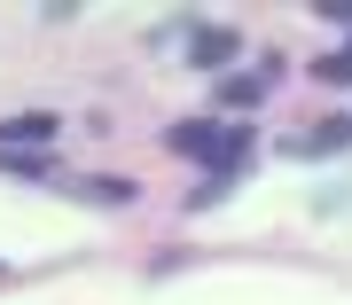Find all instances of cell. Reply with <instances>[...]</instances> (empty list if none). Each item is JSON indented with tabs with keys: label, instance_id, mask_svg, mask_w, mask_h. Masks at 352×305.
I'll return each instance as SVG.
<instances>
[{
	"label": "cell",
	"instance_id": "3",
	"mask_svg": "<svg viewBox=\"0 0 352 305\" xmlns=\"http://www.w3.org/2000/svg\"><path fill=\"white\" fill-rule=\"evenodd\" d=\"M55 141V110H16L0 117V149H47Z\"/></svg>",
	"mask_w": 352,
	"mask_h": 305
},
{
	"label": "cell",
	"instance_id": "5",
	"mask_svg": "<svg viewBox=\"0 0 352 305\" xmlns=\"http://www.w3.org/2000/svg\"><path fill=\"white\" fill-rule=\"evenodd\" d=\"M337 149H352V117H321L314 133L289 141V157H337Z\"/></svg>",
	"mask_w": 352,
	"mask_h": 305
},
{
	"label": "cell",
	"instance_id": "1",
	"mask_svg": "<svg viewBox=\"0 0 352 305\" xmlns=\"http://www.w3.org/2000/svg\"><path fill=\"white\" fill-rule=\"evenodd\" d=\"M164 149H173V157H196V165H227V172H235L243 157H251V126H243V117H227V126H219V117H188V126L164 133Z\"/></svg>",
	"mask_w": 352,
	"mask_h": 305
},
{
	"label": "cell",
	"instance_id": "7",
	"mask_svg": "<svg viewBox=\"0 0 352 305\" xmlns=\"http://www.w3.org/2000/svg\"><path fill=\"white\" fill-rule=\"evenodd\" d=\"M321 87H352V47H337V55H321Z\"/></svg>",
	"mask_w": 352,
	"mask_h": 305
},
{
	"label": "cell",
	"instance_id": "6",
	"mask_svg": "<svg viewBox=\"0 0 352 305\" xmlns=\"http://www.w3.org/2000/svg\"><path fill=\"white\" fill-rule=\"evenodd\" d=\"M0 172H16V180H47L55 157H47V149H0Z\"/></svg>",
	"mask_w": 352,
	"mask_h": 305
},
{
	"label": "cell",
	"instance_id": "4",
	"mask_svg": "<svg viewBox=\"0 0 352 305\" xmlns=\"http://www.w3.org/2000/svg\"><path fill=\"white\" fill-rule=\"evenodd\" d=\"M266 78H274V71H243V78H219V110H227V117H251L258 102H266Z\"/></svg>",
	"mask_w": 352,
	"mask_h": 305
},
{
	"label": "cell",
	"instance_id": "2",
	"mask_svg": "<svg viewBox=\"0 0 352 305\" xmlns=\"http://www.w3.org/2000/svg\"><path fill=\"white\" fill-rule=\"evenodd\" d=\"M235 55H243V32H235V24H196V32H188V63H196V71H227Z\"/></svg>",
	"mask_w": 352,
	"mask_h": 305
}]
</instances>
